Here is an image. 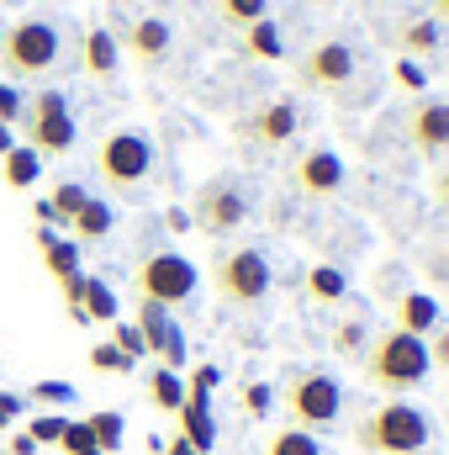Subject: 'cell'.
<instances>
[{
	"instance_id": "obj_1",
	"label": "cell",
	"mask_w": 449,
	"mask_h": 455,
	"mask_svg": "<svg viewBox=\"0 0 449 455\" xmlns=\"http://www.w3.org/2000/svg\"><path fill=\"white\" fill-rule=\"evenodd\" d=\"M359 365H365V381H370V387H381V392H391V397H402V392H418V387L434 376L429 344L418 339V334H402V329H386V334H375Z\"/></svg>"
},
{
	"instance_id": "obj_2",
	"label": "cell",
	"mask_w": 449,
	"mask_h": 455,
	"mask_svg": "<svg viewBox=\"0 0 449 455\" xmlns=\"http://www.w3.org/2000/svg\"><path fill=\"white\" fill-rule=\"evenodd\" d=\"M429 440H434V419L423 408L402 403V397L370 408L354 424V445L365 455H418V451H429Z\"/></svg>"
},
{
	"instance_id": "obj_3",
	"label": "cell",
	"mask_w": 449,
	"mask_h": 455,
	"mask_svg": "<svg viewBox=\"0 0 449 455\" xmlns=\"http://www.w3.org/2000/svg\"><path fill=\"white\" fill-rule=\"evenodd\" d=\"M64 59V32L48 16H21L0 37V64L11 80H48Z\"/></svg>"
},
{
	"instance_id": "obj_4",
	"label": "cell",
	"mask_w": 449,
	"mask_h": 455,
	"mask_svg": "<svg viewBox=\"0 0 449 455\" xmlns=\"http://www.w3.org/2000/svg\"><path fill=\"white\" fill-rule=\"evenodd\" d=\"M154 164H159L154 138L138 132V127H116V132H106V138L96 143V175L106 180V191H116V196L138 191V186L154 175Z\"/></svg>"
},
{
	"instance_id": "obj_5",
	"label": "cell",
	"mask_w": 449,
	"mask_h": 455,
	"mask_svg": "<svg viewBox=\"0 0 449 455\" xmlns=\"http://www.w3.org/2000/svg\"><path fill=\"white\" fill-rule=\"evenodd\" d=\"M196 286H201V270L185 259V254H175V249H154V254H143L138 259V270H132V291H138V302H159V307H185L191 297H196Z\"/></svg>"
},
{
	"instance_id": "obj_6",
	"label": "cell",
	"mask_w": 449,
	"mask_h": 455,
	"mask_svg": "<svg viewBox=\"0 0 449 455\" xmlns=\"http://www.w3.org/2000/svg\"><path fill=\"white\" fill-rule=\"evenodd\" d=\"M275 286V270L259 249H223L212 259V291L227 307H259Z\"/></svg>"
},
{
	"instance_id": "obj_7",
	"label": "cell",
	"mask_w": 449,
	"mask_h": 455,
	"mask_svg": "<svg viewBox=\"0 0 449 455\" xmlns=\"http://www.w3.org/2000/svg\"><path fill=\"white\" fill-rule=\"evenodd\" d=\"M286 413L296 429L307 435H323L338 429V413H343V387H338L328 371H302L286 381Z\"/></svg>"
},
{
	"instance_id": "obj_8",
	"label": "cell",
	"mask_w": 449,
	"mask_h": 455,
	"mask_svg": "<svg viewBox=\"0 0 449 455\" xmlns=\"http://www.w3.org/2000/svg\"><path fill=\"white\" fill-rule=\"evenodd\" d=\"M21 132H27V148H37L43 159L69 154V148H75V116H69L64 91H37V96L27 101Z\"/></svg>"
},
{
	"instance_id": "obj_9",
	"label": "cell",
	"mask_w": 449,
	"mask_h": 455,
	"mask_svg": "<svg viewBox=\"0 0 449 455\" xmlns=\"http://www.w3.org/2000/svg\"><path fill=\"white\" fill-rule=\"evenodd\" d=\"M248 223V196H243V186L238 180H207L201 191H196V202H191V228H201L207 238H227L232 228Z\"/></svg>"
},
{
	"instance_id": "obj_10",
	"label": "cell",
	"mask_w": 449,
	"mask_h": 455,
	"mask_svg": "<svg viewBox=\"0 0 449 455\" xmlns=\"http://www.w3.org/2000/svg\"><path fill=\"white\" fill-rule=\"evenodd\" d=\"M296 75H302L307 91H343V85L359 75V53H354L349 43H338V37H323V43H312V48L302 53Z\"/></svg>"
},
{
	"instance_id": "obj_11",
	"label": "cell",
	"mask_w": 449,
	"mask_h": 455,
	"mask_svg": "<svg viewBox=\"0 0 449 455\" xmlns=\"http://www.w3.org/2000/svg\"><path fill=\"white\" fill-rule=\"evenodd\" d=\"M343 180H349L343 159H338L334 148H323V143L302 148V154H296V164H291V186H296L302 196H312V202L338 196V191H343Z\"/></svg>"
},
{
	"instance_id": "obj_12",
	"label": "cell",
	"mask_w": 449,
	"mask_h": 455,
	"mask_svg": "<svg viewBox=\"0 0 449 455\" xmlns=\"http://www.w3.org/2000/svg\"><path fill=\"white\" fill-rule=\"evenodd\" d=\"M138 334H143V349H148L159 365L185 371V334H180V323H175L169 307H159V302H138Z\"/></svg>"
},
{
	"instance_id": "obj_13",
	"label": "cell",
	"mask_w": 449,
	"mask_h": 455,
	"mask_svg": "<svg viewBox=\"0 0 449 455\" xmlns=\"http://www.w3.org/2000/svg\"><path fill=\"white\" fill-rule=\"evenodd\" d=\"M116 48H127L143 69H159V64L169 59V48H175V27H169L164 16H132V21L122 27Z\"/></svg>"
},
{
	"instance_id": "obj_14",
	"label": "cell",
	"mask_w": 449,
	"mask_h": 455,
	"mask_svg": "<svg viewBox=\"0 0 449 455\" xmlns=\"http://www.w3.org/2000/svg\"><path fill=\"white\" fill-rule=\"evenodd\" d=\"M407 138H413V148L423 154V159H445L449 154V101L439 96H423L413 116H407Z\"/></svg>"
},
{
	"instance_id": "obj_15",
	"label": "cell",
	"mask_w": 449,
	"mask_h": 455,
	"mask_svg": "<svg viewBox=\"0 0 449 455\" xmlns=\"http://www.w3.org/2000/svg\"><path fill=\"white\" fill-rule=\"evenodd\" d=\"M238 132H243L248 143H259V148H280V143H291V138H296V101H291V96L264 101L254 116L238 122Z\"/></svg>"
},
{
	"instance_id": "obj_16",
	"label": "cell",
	"mask_w": 449,
	"mask_h": 455,
	"mask_svg": "<svg viewBox=\"0 0 449 455\" xmlns=\"http://www.w3.org/2000/svg\"><path fill=\"white\" fill-rule=\"evenodd\" d=\"M391 313H397V329H402V334H418V339H429V334L445 323V313H439V302H434L429 291H402V297H391Z\"/></svg>"
},
{
	"instance_id": "obj_17",
	"label": "cell",
	"mask_w": 449,
	"mask_h": 455,
	"mask_svg": "<svg viewBox=\"0 0 449 455\" xmlns=\"http://www.w3.org/2000/svg\"><path fill=\"white\" fill-rule=\"evenodd\" d=\"M116 64H122L116 32H106V27H85V32H80V69H85L91 80H112Z\"/></svg>"
},
{
	"instance_id": "obj_18",
	"label": "cell",
	"mask_w": 449,
	"mask_h": 455,
	"mask_svg": "<svg viewBox=\"0 0 449 455\" xmlns=\"http://www.w3.org/2000/svg\"><path fill=\"white\" fill-rule=\"evenodd\" d=\"M238 48H243V59H259V64H280L286 59V37H280V27L270 16L254 21V27H243L238 32Z\"/></svg>"
},
{
	"instance_id": "obj_19",
	"label": "cell",
	"mask_w": 449,
	"mask_h": 455,
	"mask_svg": "<svg viewBox=\"0 0 449 455\" xmlns=\"http://www.w3.org/2000/svg\"><path fill=\"white\" fill-rule=\"evenodd\" d=\"M37 249H43V265H48L53 281L80 275V243H75V238H59L53 228H37Z\"/></svg>"
},
{
	"instance_id": "obj_20",
	"label": "cell",
	"mask_w": 449,
	"mask_h": 455,
	"mask_svg": "<svg viewBox=\"0 0 449 455\" xmlns=\"http://www.w3.org/2000/svg\"><path fill=\"white\" fill-rule=\"evenodd\" d=\"M175 419H180V440H185L191 451L212 455V445H217V424H212V408H207V403H185Z\"/></svg>"
},
{
	"instance_id": "obj_21",
	"label": "cell",
	"mask_w": 449,
	"mask_h": 455,
	"mask_svg": "<svg viewBox=\"0 0 449 455\" xmlns=\"http://www.w3.org/2000/svg\"><path fill=\"white\" fill-rule=\"evenodd\" d=\"M370 318L365 313H343L334 323V355L338 360H365V349H370Z\"/></svg>"
},
{
	"instance_id": "obj_22",
	"label": "cell",
	"mask_w": 449,
	"mask_h": 455,
	"mask_svg": "<svg viewBox=\"0 0 449 455\" xmlns=\"http://www.w3.org/2000/svg\"><path fill=\"white\" fill-rule=\"evenodd\" d=\"M445 43V27L434 21V16H413L402 32H397V48H402V59H423V53H434Z\"/></svg>"
},
{
	"instance_id": "obj_23",
	"label": "cell",
	"mask_w": 449,
	"mask_h": 455,
	"mask_svg": "<svg viewBox=\"0 0 449 455\" xmlns=\"http://www.w3.org/2000/svg\"><path fill=\"white\" fill-rule=\"evenodd\" d=\"M37 175H43V154H37V148H27V143H16V148L0 159V180H5L11 191L37 186Z\"/></svg>"
},
{
	"instance_id": "obj_24",
	"label": "cell",
	"mask_w": 449,
	"mask_h": 455,
	"mask_svg": "<svg viewBox=\"0 0 449 455\" xmlns=\"http://www.w3.org/2000/svg\"><path fill=\"white\" fill-rule=\"evenodd\" d=\"M148 403H154L159 413H180V408H185V376L169 371V365H154V371H148Z\"/></svg>"
},
{
	"instance_id": "obj_25",
	"label": "cell",
	"mask_w": 449,
	"mask_h": 455,
	"mask_svg": "<svg viewBox=\"0 0 449 455\" xmlns=\"http://www.w3.org/2000/svg\"><path fill=\"white\" fill-rule=\"evenodd\" d=\"M80 313H85V323H116V318H122V307H116L112 286H106L101 275H85V297H80Z\"/></svg>"
},
{
	"instance_id": "obj_26",
	"label": "cell",
	"mask_w": 449,
	"mask_h": 455,
	"mask_svg": "<svg viewBox=\"0 0 449 455\" xmlns=\"http://www.w3.org/2000/svg\"><path fill=\"white\" fill-rule=\"evenodd\" d=\"M307 291H312V302L338 307V302L349 297V275H343L338 265H312V270H307Z\"/></svg>"
},
{
	"instance_id": "obj_27",
	"label": "cell",
	"mask_w": 449,
	"mask_h": 455,
	"mask_svg": "<svg viewBox=\"0 0 449 455\" xmlns=\"http://www.w3.org/2000/svg\"><path fill=\"white\" fill-rule=\"evenodd\" d=\"M112 207H106V202H101V196H91V202H85V207H80V212H75V243H96V238H106V233H112Z\"/></svg>"
},
{
	"instance_id": "obj_28",
	"label": "cell",
	"mask_w": 449,
	"mask_h": 455,
	"mask_svg": "<svg viewBox=\"0 0 449 455\" xmlns=\"http://www.w3.org/2000/svg\"><path fill=\"white\" fill-rule=\"evenodd\" d=\"M264 455H323V440H318V435H307V429H296V424H286V429H275V435H270Z\"/></svg>"
},
{
	"instance_id": "obj_29",
	"label": "cell",
	"mask_w": 449,
	"mask_h": 455,
	"mask_svg": "<svg viewBox=\"0 0 449 455\" xmlns=\"http://www.w3.org/2000/svg\"><path fill=\"white\" fill-rule=\"evenodd\" d=\"M85 424H91V440H96V451H101V455H116V451H122V435H127L122 424H127V419H122L116 408H101V413H91Z\"/></svg>"
},
{
	"instance_id": "obj_30",
	"label": "cell",
	"mask_w": 449,
	"mask_h": 455,
	"mask_svg": "<svg viewBox=\"0 0 449 455\" xmlns=\"http://www.w3.org/2000/svg\"><path fill=\"white\" fill-rule=\"evenodd\" d=\"M217 16L232 32H243V27H254V21L270 16V0H217Z\"/></svg>"
},
{
	"instance_id": "obj_31",
	"label": "cell",
	"mask_w": 449,
	"mask_h": 455,
	"mask_svg": "<svg viewBox=\"0 0 449 455\" xmlns=\"http://www.w3.org/2000/svg\"><path fill=\"white\" fill-rule=\"evenodd\" d=\"M85 202H91V191H85V186H75V180H64V186L48 196V212H53V223L69 228V223H75V212H80Z\"/></svg>"
},
{
	"instance_id": "obj_32",
	"label": "cell",
	"mask_w": 449,
	"mask_h": 455,
	"mask_svg": "<svg viewBox=\"0 0 449 455\" xmlns=\"http://www.w3.org/2000/svg\"><path fill=\"white\" fill-rule=\"evenodd\" d=\"M64 424H69L64 413H32V419H27V435H32L37 451H43V445H59V440H64Z\"/></svg>"
},
{
	"instance_id": "obj_33",
	"label": "cell",
	"mask_w": 449,
	"mask_h": 455,
	"mask_svg": "<svg viewBox=\"0 0 449 455\" xmlns=\"http://www.w3.org/2000/svg\"><path fill=\"white\" fill-rule=\"evenodd\" d=\"M217 381H223V371H217V365H196V371H191V381H185V403H212Z\"/></svg>"
},
{
	"instance_id": "obj_34",
	"label": "cell",
	"mask_w": 449,
	"mask_h": 455,
	"mask_svg": "<svg viewBox=\"0 0 449 455\" xmlns=\"http://www.w3.org/2000/svg\"><path fill=\"white\" fill-rule=\"evenodd\" d=\"M27 397L43 403V408H69V403H75V387H69V381H32Z\"/></svg>"
},
{
	"instance_id": "obj_35",
	"label": "cell",
	"mask_w": 449,
	"mask_h": 455,
	"mask_svg": "<svg viewBox=\"0 0 449 455\" xmlns=\"http://www.w3.org/2000/svg\"><path fill=\"white\" fill-rule=\"evenodd\" d=\"M238 403H243V413H248V419H264V413L275 408V392H270V381H243Z\"/></svg>"
},
{
	"instance_id": "obj_36",
	"label": "cell",
	"mask_w": 449,
	"mask_h": 455,
	"mask_svg": "<svg viewBox=\"0 0 449 455\" xmlns=\"http://www.w3.org/2000/svg\"><path fill=\"white\" fill-rule=\"evenodd\" d=\"M85 360H91V371H132V365H138V360H127L112 339H106V344H91V355H85Z\"/></svg>"
},
{
	"instance_id": "obj_37",
	"label": "cell",
	"mask_w": 449,
	"mask_h": 455,
	"mask_svg": "<svg viewBox=\"0 0 449 455\" xmlns=\"http://www.w3.org/2000/svg\"><path fill=\"white\" fill-rule=\"evenodd\" d=\"M59 451H64V455L96 451V440H91V424H85V419H69V424H64V440H59Z\"/></svg>"
},
{
	"instance_id": "obj_38",
	"label": "cell",
	"mask_w": 449,
	"mask_h": 455,
	"mask_svg": "<svg viewBox=\"0 0 449 455\" xmlns=\"http://www.w3.org/2000/svg\"><path fill=\"white\" fill-rule=\"evenodd\" d=\"M112 344L127 355V360H143V355H148V349H143V334H138V323H122V318L112 323Z\"/></svg>"
},
{
	"instance_id": "obj_39",
	"label": "cell",
	"mask_w": 449,
	"mask_h": 455,
	"mask_svg": "<svg viewBox=\"0 0 449 455\" xmlns=\"http://www.w3.org/2000/svg\"><path fill=\"white\" fill-rule=\"evenodd\" d=\"M391 75H397V85H402V91H413V96H423V85H429V75H423V64H418V59H397V69H391Z\"/></svg>"
},
{
	"instance_id": "obj_40",
	"label": "cell",
	"mask_w": 449,
	"mask_h": 455,
	"mask_svg": "<svg viewBox=\"0 0 449 455\" xmlns=\"http://www.w3.org/2000/svg\"><path fill=\"white\" fill-rule=\"evenodd\" d=\"M21 116H27V107H21V91H16V85H0V122H5V127H16Z\"/></svg>"
},
{
	"instance_id": "obj_41",
	"label": "cell",
	"mask_w": 449,
	"mask_h": 455,
	"mask_svg": "<svg viewBox=\"0 0 449 455\" xmlns=\"http://www.w3.org/2000/svg\"><path fill=\"white\" fill-rule=\"evenodd\" d=\"M423 344H429V360H434L439 371H449V329H445V323H439V329H434Z\"/></svg>"
},
{
	"instance_id": "obj_42",
	"label": "cell",
	"mask_w": 449,
	"mask_h": 455,
	"mask_svg": "<svg viewBox=\"0 0 449 455\" xmlns=\"http://www.w3.org/2000/svg\"><path fill=\"white\" fill-rule=\"evenodd\" d=\"M0 445H5V455H37V440H32L27 429H5Z\"/></svg>"
},
{
	"instance_id": "obj_43",
	"label": "cell",
	"mask_w": 449,
	"mask_h": 455,
	"mask_svg": "<svg viewBox=\"0 0 449 455\" xmlns=\"http://www.w3.org/2000/svg\"><path fill=\"white\" fill-rule=\"evenodd\" d=\"M16 419H21V397H16V392H0V435H5Z\"/></svg>"
},
{
	"instance_id": "obj_44",
	"label": "cell",
	"mask_w": 449,
	"mask_h": 455,
	"mask_svg": "<svg viewBox=\"0 0 449 455\" xmlns=\"http://www.w3.org/2000/svg\"><path fill=\"white\" fill-rule=\"evenodd\" d=\"M434 196H439V202L449 207V164L439 170V175H434Z\"/></svg>"
},
{
	"instance_id": "obj_45",
	"label": "cell",
	"mask_w": 449,
	"mask_h": 455,
	"mask_svg": "<svg viewBox=\"0 0 449 455\" xmlns=\"http://www.w3.org/2000/svg\"><path fill=\"white\" fill-rule=\"evenodd\" d=\"M429 16H434L439 27H449V0H429Z\"/></svg>"
},
{
	"instance_id": "obj_46",
	"label": "cell",
	"mask_w": 449,
	"mask_h": 455,
	"mask_svg": "<svg viewBox=\"0 0 449 455\" xmlns=\"http://www.w3.org/2000/svg\"><path fill=\"white\" fill-rule=\"evenodd\" d=\"M164 223L175 228V233H185V228H191V212H169V218H164Z\"/></svg>"
},
{
	"instance_id": "obj_47",
	"label": "cell",
	"mask_w": 449,
	"mask_h": 455,
	"mask_svg": "<svg viewBox=\"0 0 449 455\" xmlns=\"http://www.w3.org/2000/svg\"><path fill=\"white\" fill-rule=\"evenodd\" d=\"M11 148H16V138H11V127H5V122H0V159H5V154H11Z\"/></svg>"
},
{
	"instance_id": "obj_48",
	"label": "cell",
	"mask_w": 449,
	"mask_h": 455,
	"mask_svg": "<svg viewBox=\"0 0 449 455\" xmlns=\"http://www.w3.org/2000/svg\"><path fill=\"white\" fill-rule=\"evenodd\" d=\"M164 455H201V451H191L185 440H175V445H169V451H164Z\"/></svg>"
},
{
	"instance_id": "obj_49",
	"label": "cell",
	"mask_w": 449,
	"mask_h": 455,
	"mask_svg": "<svg viewBox=\"0 0 449 455\" xmlns=\"http://www.w3.org/2000/svg\"><path fill=\"white\" fill-rule=\"evenodd\" d=\"M80 455H101V451H80Z\"/></svg>"
}]
</instances>
